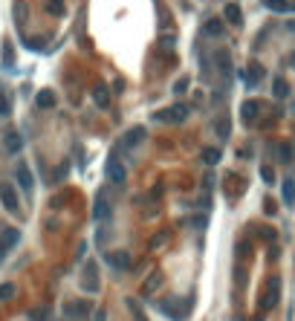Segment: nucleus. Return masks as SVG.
I'll return each instance as SVG.
<instances>
[{
    "label": "nucleus",
    "mask_w": 295,
    "mask_h": 321,
    "mask_svg": "<svg viewBox=\"0 0 295 321\" xmlns=\"http://www.w3.org/2000/svg\"><path fill=\"white\" fill-rule=\"evenodd\" d=\"M185 116H188V107L185 104H174V107H165V110H156V113H153V122L174 125V122H182Z\"/></svg>",
    "instance_id": "f257e3e1"
},
{
    "label": "nucleus",
    "mask_w": 295,
    "mask_h": 321,
    "mask_svg": "<svg viewBox=\"0 0 295 321\" xmlns=\"http://www.w3.org/2000/svg\"><path fill=\"white\" fill-rule=\"evenodd\" d=\"M185 307H188V301H179V298H162L159 301V310L165 312L168 318H174V321L185 318Z\"/></svg>",
    "instance_id": "f03ea898"
},
{
    "label": "nucleus",
    "mask_w": 295,
    "mask_h": 321,
    "mask_svg": "<svg viewBox=\"0 0 295 321\" xmlns=\"http://www.w3.org/2000/svg\"><path fill=\"white\" fill-rule=\"evenodd\" d=\"M243 188H246V179L240 177V174H234V171H229L223 179V191L226 197H232V200H237V197L243 194Z\"/></svg>",
    "instance_id": "7ed1b4c3"
},
{
    "label": "nucleus",
    "mask_w": 295,
    "mask_h": 321,
    "mask_svg": "<svg viewBox=\"0 0 295 321\" xmlns=\"http://www.w3.org/2000/svg\"><path fill=\"white\" fill-rule=\"evenodd\" d=\"M278 298H281V281L278 278H272L266 284V292H263V298H260V310H272L278 304Z\"/></svg>",
    "instance_id": "20e7f679"
},
{
    "label": "nucleus",
    "mask_w": 295,
    "mask_h": 321,
    "mask_svg": "<svg viewBox=\"0 0 295 321\" xmlns=\"http://www.w3.org/2000/svg\"><path fill=\"white\" fill-rule=\"evenodd\" d=\"M108 177L113 179L116 185H122V182L127 179V168H125V162L119 159L116 153H113V156H110V162H108Z\"/></svg>",
    "instance_id": "39448f33"
},
{
    "label": "nucleus",
    "mask_w": 295,
    "mask_h": 321,
    "mask_svg": "<svg viewBox=\"0 0 295 321\" xmlns=\"http://www.w3.org/2000/svg\"><path fill=\"white\" fill-rule=\"evenodd\" d=\"M81 284H84V289H87V292H98V266H96V260H87Z\"/></svg>",
    "instance_id": "423d86ee"
},
{
    "label": "nucleus",
    "mask_w": 295,
    "mask_h": 321,
    "mask_svg": "<svg viewBox=\"0 0 295 321\" xmlns=\"http://www.w3.org/2000/svg\"><path fill=\"white\" fill-rule=\"evenodd\" d=\"M3 151L6 153H20L23 151V136L18 130H9V133L3 136Z\"/></svg>",
    "instance_id": "0eeeda50"
},
{
    "label": "nucleus",
    "mask_w": 295,
    "mask_h": 321,
    "mask_svg": "<svg viewBox=\"0 0 295 321\" xmlns=\"http://www.w3.org/2000/svg\"><path fill=\"white\" fill-rule=\"evenodd\" d=\"M18 240H20V232H18V229H6V232L0 234V260L6 258V252H9Z\"/></svg>",
    "instance_id": "6e6552de"
},
{
    "label": "nucleus",
    "mask_w": 295,
    "mask_h": 321,
    "mask_svg": "<svg viewBox=\"0 0 295 321\" xmlns=\"http://www.w3.org/2000/svg\"><path fill=\"white\" fill-rule=\"evenodd\" d=\"M0 200L6 205V211H18V194H15V188H12L9 182L0 185Z\"/></svg>",
    "instance_id": "1a4fd4ad"
},
{
    "label": "nucleus",
    "mask_w": 295,
    "mask_h": 321,
    "mask_svg": "<svg viewBox=\"0 0 295 321\" xmlns=\"http://www.w3.org/2000/svg\"><path fill=\"white\" fill-rule=\"evenodd\" d=\"M263 78H266V70L258 61H249V67H246V84H260Z\"/></svg>",
    "instance_id": "9d476101"
},
{
    "label": "nucleus",
    "mask_w": 295,
    "mask_h": 321,
    "mask_svg": "<svg viewBox=\"0 0 295 321\" xmlns=\"http://www.w3.org/2000/svg\"><path fill=\"white\" fill-rule=\"evenodd\" d=\"M110 217V203L104 194L96 197V205H93V220H108Z\"/></svg>",
    "instance_id": "9b49d317"
},
{
    "label": "nucleus",
    "mask_w": 295,
    "mask_h": 321,
    "mask_svg": "<svg viewBox=\"0 0 295 321\" xmlns=\"http://www.w3.org/2000/svg\"><path fill=\"white\" fill-rule=\"evenodd\" d=\"M64 312L70 318H84L90 312V307H87V301H70V304H64Z\"/></svg>",
    "instance_id": "f8f14e48"
},
{
    "label": "nucleus",
    "mask_w": 295,
    "mask_h": 321,
    "mask_svg": "<svg viewBox=\"0 0 295 321\" xmlns=\"http://www.w3.org/2000/svg\"><path fill=\"white\" fill-rule=\"evenodd\" d=\"M108 263L113 269H130V255L127 252H108Z\"/></svg>",
    "instance_id": "ddd939ff"
},
{
    "label": "nucleus",
    "mask_w": 295,
    "mask_h": 321,
    "mask_svg": "<svg viewBox=\"0 0 295 321\" xmlns=\"http://www.w3.org/2000/svg\"><path fill=\"white\" fill-rule=\"evenodd\" d=\"M258 110H260V104L255 98H249V101H243V107H240V119L243 122H255V119H258Z\"/></svg>",
    "instance_id": "4468645a"
},
{
    "label": "nucleus",
    "mask_w": 295,
    "mask_h": 321,
    "mask_svg": "<svg viewBox=\"0 0 295 321\" xmlns=\"http://www.w3.org/2000/svg\"><path fill=\"white\" fill-rule=\"evenodd\" d=\"M93 98H96L98 107H108L110 104V90H108V84H96V87H93Z\"/></svg>",
    "instance_id": "2eb2a0df"
},
{
    "label": "nucleus",
    "mask_w": 295,
    "mask_h": 321,
    "mask_svg": "<svg viewBox=\"0 0 295 321\" xmlns=\"http://www.w3.org/2000/svg\"><path fill=\"white\" fill-rule=\"evenodd\" d=\"M15 174H18L20 188L29 194V191H32V174H29V168H26V165H18V171H15Z\"/></svg>",
    "instance_id": "dca6fc26"
},
{
    "label": "nucleus",
    "mask_w": 295,
    "mask_h": 321,
    "mask_svg": "<svg viewBox=\"0 0 295 321\" xmlns=\"http://www.w3.org/2000/svg\"><path fill=\"white\" fill-rule=\"evenodd\" d=\"M226 20H229L232 26H240L243 23V15H240V6H237V3H229V6H226Z\"/></svg>",
    "instance_id": "f3484780"
},
{
    "label": "nucleus",
    "mask_w": 295,
    "mask_h": 321,
    "mask_svg": "<svg viewBox=\"0 0 295 321\" xmlns=\"http://www.w3.org/2000/svg\"><path fill=\"white\" fill-rule=\"evenodd\" d=\"M35 101H38V107H44V110H49V107H55V93H52V90H41Z\"/></svg>",
    "instance_id": "a211bd4d"
},
{
    "label": "nucleus",
    "mask_w": 295,
    "mask_h": 321,
    "mask_svg": "<svg viewBox=\"0 0 295 321\" xmlns=\"http://www.w3.org/2000/svg\"><path fill=\"white\" fill-rule=\"evenodd\" d=\"M145 139V127H136V130H130V133L122 139V145H127V148H133V145H139Z\"/></svg>",
    "instance_id": "6ab92c4d"
},
{
    "label": "nucleus",
    "mask_w": 295,
    "mask_h": 321,
    "mask_svg": "<svg viewBox=\"0 0 295 321\" xmlns=\"http://www.w3.org/2000/svg\"><path fill=\"white\" fill-rule=\"evenodd\" d=\"M272 93H275V98H286L289 96V84L284 78H275L272 81Z\"/></svg>",
    "instance_id": "aec40b11"
},
{
    "label": "nucleus",
    "mask_w": 295,
    "mask_h": 321,
    "mask_svg": "<svg viewBox=\"0 0 295 321\" xmlns=\"http://www.w3.org/2000/svg\"><path fill=\"white\" fill-rule=\"evenodd\" d=\"M206 35H211V38H220L223 35V20H217V18H211L206 23Z\"/></svg>",
    "instance_id": "412c9836"
},
{
    "label": "nucleus",
    "mask_w": 295,
    "mask_h": 321,
    "mask_svg": "<svg viewBox=\"0 0 295 321\" xmlns=\"http://www.w3.org/2000/svg\"><path fill=\"white\" fill-rule=\"evenodd\" d=\"M159 284H162V275H159V272H153V275H151V278H148V281L142 284V292H145V295H151V292H153V289H156Z\"/></svg>",
    "instance_id": "4be33fe9"
},
{
    "label": "nucleus",
    "mask_w": 295,
    "mask_h": 321,
    "mask_svg": "<svg viewBox=\"0 0 295 321\" xmlns=\"http://www.w3.org/2000/svg\"><path fill=\"white\" fill-rule=\"evenodd\" d=\"M46 12H49L52 18H61L64 15V0H46Z\"/></svg>",
    "instance_id": "5701e85b"
},
{
    "label": "nucleus",
    "mask_w": 295,
    "mask_h": 321,
    "mask_svg": "<svg viewBox=\"0 0 295 321\" xmlns=\"http://www.w3.org/2000/svg\"><path fill=\"white\" fill-rule=\"evenodd\" d=\"M284 203L286 205L295 203V179H286V182H284Z\"/></svg>",
    "instance_id": "b1692460"
},
{
    "label": "nucleus",
    "mask_w": 295,
    "mask_h": 321,
    "mask_svg": "<svg viewBox=\"0 0 295 321\" xmlns=\"http://www.w3.org/2000/svg\"><path fill=\"white\" fill-rule=\"evenodd\" d=\"M203 162H206V165H217V162H220V151H217V148H206V151H203Z\"/></svg>",
    "instance_id": "393cba45"
},
{
    "label": "nucleus",
    "mask_w": 295,
    "mask_h": 321,
    "mask_svg": "<svg viewBox=\"0 0 295 321\" xmlns=\"http://www.w3.org/2000/svg\"><path fill=\"white\" fill-rule=\"evenodd\" d=\"M168 237H171V232H168V229H165V232H159V234H153V237H151V249H162Z\"/></svg>",
    "instance_id": "a878e982"
},
{
    "label": "nucleus",
    "mask_w": 295,
    "mask_h": 321,
    "mask_svg": "<svg viewBox=\"0 0 295 321\" xmlns=\"http://www.w3.org/2000/svg\"><path fill=\"white\" fill-rule=\"evenodd\" d=\"M266 6L272 12H289L292 6H289V0H266Z\"/></svg>",
    "instance_id": "bb28decb"
},
{
    "label": "nucleus",
    "mask_w": 295,
    "mask_h": 321,
    "mask_svg": "<svg viewBox=\"0 0 295 321\" xmlns=\"http://www.w3.org/2000/svg\"><path fill=\"white\" fill-rule=\"evenodd\" d=\"M127 310H130V312H133V318L136 321H148V318H145V312H142V307H139V304H133V298H127Z\"/></svg>",
    "instance_id": "cd10ccee"
},
{
    "label": "nucleus",
    "mask_w": 295,
    "mask_h": 321,
    "mask_svg": "<svg viewBox=\"0 0 295 321\" xmlns=\"http://www.w3.org/2000/svg\"><path fill=\"white\" fill-rule=\"evenodd\" d=\"M15 298V284H0V301H12Z\"/></svg>",
    "instance_id": "c85d7f7f"
},
{
    "label": "nucleus",
    "mask_w": 295,
    "mask_h": 321,
    "mask_svg": "<svg viewBox=\"0 0 295 321\" xmlns=\"http://www.w3.org/2000/svg\"><path fill=\"white\" fill-rule=\"evenodd\" d=\"M217 136H220V139L229 136V119L226 116H217Z\"/></svg>",
    "instance_id": "c756f323"
},
{
    "label": "nucleus",
    "mask_w": 295,
    "mask_h": 321,
    "mask_svg": "<svg viewBox=\"0 0 295 321\" xmlns=\"http://www.w3.org/2000/svg\"><path fill=\"white\" fill-rule=\"evenodd\" d=\"M9 110H12V104H9V96H6V93L0 90V116H6Z\"/></svg>",
    "instance_id": "7c9ffc66"
},
{
    "label": "nucleus",
    "mask_w": 295,
    "mask_h": 321,
    "mask_svg": "<svg viewBox=\"0 0 295 321\" xmlns=\"http://www.w3.org/2000/svg\"><path fill=\"white\" fill-rule=\"evenodd\" d=\"M15 18H18V23H23V18H26V3L23 0H18V6H15Z\"/></svg>",
    "instance_id": "2f4dec72"
},
{
    "label": "nucleus",
    "mask_w": 295,
    "mask_h": 321,
    "mask_svg": "<svg viewBox=\"0 0 295 321\" xmlns=\"http://www.w3.org/2000/svg\"><path fill=\"white\" fill-rule=\"evenodd\" d=\"M260 237H263V240H272V243H275V237H278V234H275V229H269V226H263V229H260Z\"/></svg>",
    "instance_id": "473e14b6"
},
{
    "label": "nucleus",
    "mask_w": 295,
    "mask_h": 321,
    "mask_svg": "<svg viewBox=\"0 0 295 321\" xmlns=\"http://www.w3.org/2000/svg\"><path fill=\"white\" fill-rule=\"evenodd\" d=\"M29 318L32 321H49V315H46V310H32L29 312Z\"/></svg>",
    "instance_id": "72a5a7b5"
},
{
    "label": "nucleus",
    "mask_w": 295,
    "mask_h": 321,
    "mask_svg": "<svg viewBox=\"0 0 295 321\" xmlns=\"http://www.w3.org/2000/svg\"><path fill=\"white\" fill-rule=\"evenodd\" d=\"M185 90H188V78H179L177 84H174V93H177V96L179 93H185Z\"/></svg>",
    "instance_id": "f704fd0d"
},
{
    "label": "nucleus",
    "mask_w": 295,
    "mask_h": 321,
    "mask_svg": "<svg viewBox=\"0 0 295 321\" xmlns=\"http://www.w3.org/2000/svg\"><path fill=\"white\" fill-rule=\"evenodd\" d=\"M3 61L12 64V46H9V44H3Z\"/></svg>",
    "instance_id": "c9c22d12"
},
{
    "label": "nucleus",
    "mask_w": 295,
    "mask_h": 321,
    "mask_svg": "<svg viewBox=\"0 0 295 321\" xmlns=\"http://www.w3.org/2000/svg\"><path fill=\"white\" fill-rule=\"evenodd\" d=\"M281 159H284V162L292 159V153H289V148H286V145H281Z\"/></svg>",
    "instance_id": "e433bc0d"
},
{
    "label": "nucleus",
    "mask_w": 295,
    "mask_h": 321,
    "mask_svg": "<svg viewBox=\"0 0 295 321\" xmlns=\"http://www.w3.org/2000/svg\"><path fill=\"white\" fill-rule=\"evenodd\" d=\"M260 174H263V179H266V182H272V168H269V165H263V168H260Z\"/></svg>",
    "instance_id": "4c0bfd02"
},
{
    "label": "nucleus",
    "mask_w": 295,
    "mask_h": 321,
    "mask_svg": "<svg viewBox=\"0 0 295 321\" xmlns=\"http://www.w3.org/2000/svg\"><path fill=\"white\" fill-rule=\"evenodd\" d=\"M96 321H108V315H104V310H96Z\"/></svg>",
    "instance_id": "58836bf2"
}]
</instances>
